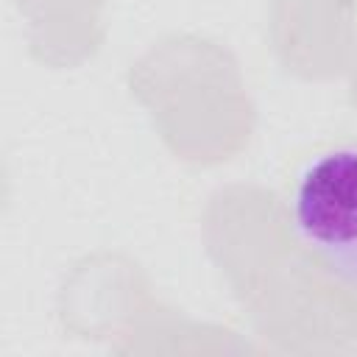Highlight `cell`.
Segmentation results:
<instances>
[{"label":"cell","mask_w":357,"mask_h":357,"mask_svg":"<svg viewBox=\"0 0 357 357\" xmlns=\"http://www.w3.org/2000/svg\"><path fill=\"white\" fill-rule=\"evenodd\" d=\"M290 209L298 240L357 287V142L315 153L296 178Z\"/></svg>","instance_id":"6da1fadb"}]
</instances>
